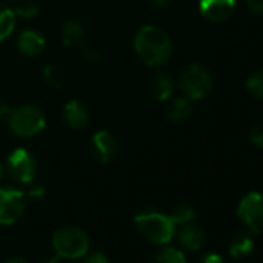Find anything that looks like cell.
<instances>
[{"label":"cell","mask_w":263,"mask_h":263,"mask_svg":"<svg viewBox=\"0 0 263 263\" xmlns=\"http://www.w3.org/2000/svg\"><path fill=\"white\" fill-rule=\"evenodd\" d=\"M62 44L68 48H76L84 42V28L76 21H67L61 30Z\"/></svg>","instance_id":"obj_15"},{"label":"cell","mask_w":263,"mask_h":263,"mask_svg":"<svg viewBox=\"0 0 263 263\" xmlns=\"http://www.w3.org/2000/svg\"><path fill=\"white\" fill-rule=\"evenodd\" d=\"M151 263H186V258L181 251H178L175 248H166V249L160 251L151 260Z\"/></svg>","instance_id":"obj_19"},{"label":"cell","mask_w":263,"mask_h":263,"mask_svg":"<svg viewBox=\"0 0 263 263\" xmlns=\"http://www.w3.org/2000/svg\"><path fill=\"white\" fill-rule=\"evenodd\" d=\"M42 263H59V258H58V257H53V258H47V260H44Z\"/></svg>","instance_id":"obj_32"},{"label":"cell","mask_w":263,"mask_h":263,"mask_svg":"<svg viewBox=\"0 0 263 263\" xmlns=\"http://www.w3.org/2000/svg\"><path fill=\"white\" fill-rule=\"evenodd\" d=\"M8 171L19 183H30L36 177V160L25 149H16L8 157Z\"/></svg>","instance_id":"obj_8"},{"label":"cell","mask_w":263,"mask_h":263,"mask_svg":"<svg viewBox=\"0 0 263 263\" xmlns=\"http://www.w3.org/2000/svg\"><path fill=\"white\" fill-rule=\"evenodd\" d=\"M8 124L13 134L22 138H31L45 128V116L34 105H21L10 111Z\"/></svg>","instance_id":"obj_3"},{"label":"cell","mask_w":263,"mask_h":263,"mask_svg":"<svg viewBox=\"0 0 263 263\" xmlns=\"http://www.w3.org/2000/svg\"><path fill=\"white\" fill-rule=\"evenodd\" d=\"M135 51L151 67L166 64L172 56V42L158 27L146 25L135 37Z\"/></svg>","instance_id":"obj_1"},{"label":"cell","mask_w":263,"mask_h":263,"mask_svg":"<svg viewBox=\"0 0 263 263\" xmlns=\"http://www.w3.org/2000/svg\"><path fill=\"white\" fill-rule=\"evenodd\" d=\"M7 263H27V261L22 260V258H11V260H8Z\"/></svg>","instance_id":"obj_33"},{"label":"cell","mask_w":263,"mask_h":263,"mask_svg":"<svg viewBox=\"0 0 263 263\" xmlns=\"http://www.w3.org/2000/svg\"><path fill=\"white\" fill-rule=\"evenodd\" d=\"M16 13L11 8L0 5V41H5L11 36L16 27Z\"/></svg>","instance_id":"obj_17"},{"label":"cell","mask_w":263,"mask_h":263,"mask_svg":"<svg viewBox=\"0 0 263 263\" xmlns=\"http://www.w3.org/2000/svg\"><path fill=\"white\" fill-rule=\"evenodd\" d=\"M84 263H108V260H107L102 254H93V255H90Z\"/></svg>","instance_id":"obj_28"},{"label":"cell","mask_w":263,"mask_h":263,"mask_svg":"<svg viewBox=\"0 0 263 263\" xmlns=\"http://www.w3.org/2000/svg\"><path fill=\"white\" fill-rule=\"evenodd\" d=\"M152 2L155 4V5H158V7H166L171 0H152Z\"/></svg>","instance_id":"obj_31"},{"label":"cell","mask_w":263,"mask_h":263,"mask_svg":"<svg viewBox=\"0 0 263 263\" xmlns=\"http://www.w3.org/2000/svg\"><path fill=\"white\" fill-rule=\"evenodd\" d=\"M84 56H85L88 61H91V62H98V61L101 59V53H99L98 50H95V48H85Z\"/></svg>","instance_id":"obj_26"},{"label":"cell","mask_w":263,"mask_h":263,"mask_svg":"<svg viewBox=\"0 0 263 263\" xmlns=\"http://www.w3.org/2000/svg\"><path fill=\"white\" fill-rule=\"evenodd\" d=\"M169 115L174 121H186L191 115H192V105L189 102L187 98H177L172 101L171 108H169Z\"/></svg>","instance_id":"obj_18"},{"label":"cell","mask_w":263,"mask_h":263,"mask_svg":"<svg viewBox=\"0 0 263 263\" xmlns=\"http://www.w3.org/2000/svg\"><path fill=\"white\" fill-rule=\"evenodd\" d=\"M62 118L71 128H84L90 119V115H88V108L84 102L73 99L65 104V107L62 110Z\"/></svg>","instance_id":"obj_11"},{"label":"cell","mask_w":263,"mask_h":263,"mask_svg":"<svg viewBox=\"0 0 263 263\" xmlns=\"http://www.w3.org/2000/svg\"><path fill=\"white\" fill-rule=\"evenodd\" d=\"M45 47H47V42L44 36L34 30L24 31L17 39V48L21 50V53L30 58L39 56L45 50Z\"/></svg>","instance_id":"obj_12"},{"label":"cell","mask_w":263,"mask_h":263,"mask_svg":"<svg viewBox=\"0 0 263 263\" xmlns=\"http://www.w3.org/2000/svg\"><path fill=\"white\" fill-rule=\"evenodd\" d=\"M16 16L22 17V19H33L37 16L39 13V7L34 0H25V2H21L16 7Z\"/></svg>","instance_id":"obj_22"},{"label":"cell","mask_w":263,"mask_h":263,"mask_svg":"<svg viewBox=\"0 0 263 263\" xmlns=\"http://www.w3.org/2000/svg\"><path fill=\"white\" fill-rule=\"evenodd\" d=\"M180 87L187 99H203L212 88L211 73L200 64H191L181 73Z\"/></svg>","instance_id":"obj_5"},{"label":"cell","mask_w":263,"mask_h":263,"mask_svg":"<svg viewBox=\"0 0 263 263\" xmlns=\"http://www.w3.org/2000/svg\"><path fill=\"white\" fill-rule=\"evenodd\" d=\"M246 5L254 14H263V0H246Z\"/></svg>","instance_id":"obj_25"},{"label":"cell","mask_w":263,"mask_h":263,"mask_svg":"<svg viewBox=\"0 0 263 263\" xmlns=\"http://www.w3.org/2000/svg\"><path fill=\"white\" fill-rule=\"evenodd\" d=\"M44 194H45V189H44L42 186H37V187L31 189L28 195H30L31 198H41V197H44Z\"/></svg>","instance_id":"obj_30"},{"label":"cell","mask_w":263,"mask_h":263,"mask_svg":"<svg viewBox=\"0 0 263 263\" xmlns=\"http://www.w3.org/2000/svg\"><path fill=\"white\" fill-rule=\"evenodd\" d=\"M252 249H254V240H252V237L246 231H237L231 237L229 254L232 257H235V258L245 257V255L251 254Z\"/></svg>","instance_id":"obj_14"},{"label":"cell","mask_w":263,"mask_h":263,"mask_svg":"<svg viewBox=\"0 0 263 263\" xmlns=\"http://www.w3.org/2000/svg\"><path fill=\"white\" fill-rule=\"evenodd\" d=\"M178 238H180V243L183 246H186L187 249H192V251H197L204 245V232H203V229L200 226L194 224L192 221L183 224V228H181V231L178 234Z\"/></svg>","instance_id":"obj_13"},{"label":"cell","mask_w":263,"mask_h":263,"mask_svg":"<svg viewBox=\"0 0 263 263\" xmlns=\"http://www.w3.org/2000/svg\"><path fill=\"white\" fill-rule=\"evenodd\" d=\"M151 91L158 101H167L174 93L172 79L167 74H155L151 81Z\"/></svg>","instance_id":"obj_16"},{"label":"cell","mask_w":263,"mask_h":263,"mask_svg":"<svg viewBox=\"0 0 263 263\" xmlns=\"http://www.w3.org/2000/svg\"><path fill=\"white\" fill-rule=\"evenodd\" d=\"M56 252L64 258H79L88 249V237L82 229L64 228L53 237Z\"/></svg>","instance_id":"obj_4"},{"label":"cell","mask_w":263,"mask_h":263,"mask_svg":"<svg viewBox=\"0 0 263 263\" xmlns=\"http://www.w3.org/2000/svg\"><path fill=\"white\" fill-rule=\"evenodd\" d=\"M44 79H45L51 87H54V88H59V87L62 85V82H64L61 71H59L58 67H54V65H47V67L44 68Z\"/></svg>","instance_id":"obj_23"},{"label":"cell","mask_w":263,"mask_h":263,"mask_svg":"<svg viewBox=\"0 0 263 263\" xmlns=\"http://www.w3.org/2000/svg\"><path fill=\"white\" fill-rule=\"evenodd\" d=\"M25 209V195L19 189L0 187V224L17 221Z\"/></svg>","instance_id":"obj_7"},{"label":"cell","mask_w":263,"mask_h":263,"mask_svg":"<svg viewBox=\"0 0 263 263\" xmlns=\"http://www.w3.org/2000/svg\"><path fill=\"white\" fill-rule=\"evenodd\" d=\"M251 141L254 144H257L258 147H263V125H258V127L252 128V132H251Z\"/></svg>","instance_id":"obj_24"},{"label":"cell","mask_w":263,"mask_h":263,"mask_svg":"<svg viewBox=\"0 0 263 263\" xmlns=\"http://www.w3.org/2000/svg\"><path fill=\"white\" fill-rule=\"evenodd\" d=\"M235 8V0H200L198 10L203 17L212 22L228 19Z\"/></svg>","instance_id":"obj_9"},{"label":"cell","mask_w":263,"mask_h":263,"mask_svg":"<svg viewBox=\"0 0 263 263\" xmlns=\"http://www.w3.org/2000/svg\"><path fill=\"white\" fill-rule=\"evenodd\" d=\"M201 263H224L218 254H208L201 258Z\"/></svg>","instance_id":"obj_27"},{"label":"cell","mask_w":263,"mask_h":263,"mask_svg":"<svg viewBox=\"0 0 263 263\" xmlns=\"http://www.w3.org/2000/svg\"><path fill=\"white\" fill-rule=\"evenodd\" d=\"M91 147L95 158L102 164H107L116 154V141L107 130L96 132L91 140Z\"/></svg>","instance_id":"obj_10"},{"label":"cell","mask_w":263,"mask_h":263,"mask_svg":"<svg viewBox=\"0 0 263 263\" xmlns=\"http://www.w3.org/2000/svg\"><path fill=\"white\" fill-rule=\"evenodd\" d=\"M169 217L172 218V221L175 224H186V223H191L195 218V211L191 206L180 204L172 211V214Z\"/></svg>","instance_id":"obj_20"},{"label":"cell","mask_w":263,"mask_h":263,"mask_svg":"<svg viewBox=\"0 0 263 263\" xmlns=\"http://www.w3.org/2000/svg\"><path fill=\"white\" fill-rule=\"evenodd\" d=\"M2 174H4V171H2V166H0V178H2Z\"/></svg>","instance_id":"obj_34"},{"label":"cell","mask_w":263,"mask_h":263,"mask_svg":"<svg viewBox=\"0 0 263 263\" xmlns=\"http://www.w3.org/2000/svg\"><path fill=\"white\" fill-rule=\"evenodd\" d=\"M246 88L252 96L263 99V71L252 73L246 81Z\"/></svg>","instance_id":"obj_21"},{"label":"cell","mask_w":263,"mask_h":263,"mask_svg":"<svg viewBox=\"0 0 263 263\" xmlns=\"http://www.w3.org/2000/svg\"><path fill=\"white\" fill-rule=\"evenodd\" d=\"M10 111H11V108H10L8 101H5L4 98H0V116L10 115Z\"/></svg>","instance_id":"obj_29"},{"label":"cell","mask_w":263,"mask_h":263,"mask_svg":"<svg viewBox=\"0 0 263 263\" xmlns=\"http://www.w3.org/2000/svg\"><path fill=\"white\" fill-rule=\"evenodd\" d=\"M237 215L252 232H258L263 228V194L249 192L245 195L238 203Z\"/></svg>","instance_id":"obj_6"},{"label":"cell","mask_w":263,"mask_h":263,"mask_svg":"<svg viewBox=\"0 0 263 263\" xmlns=\"http://www.w3.org/2000/svg\"><path fill=\"white\" fill-rule=\"evenodd\" d=\"M135 224L140 232L155 245H164L171 241L175 231V223L169 215H163L149 208L137 214Z\"/></svg>","instance_id":"obj_2"}]
</instances>
